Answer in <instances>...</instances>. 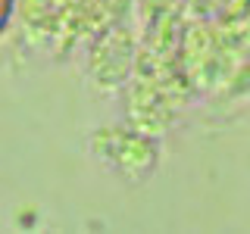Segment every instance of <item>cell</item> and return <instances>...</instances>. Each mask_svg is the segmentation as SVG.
<instances>
[{"instance_id":"cell-1","label":"cell","mask_w":250,"mask_h":234,"mask_svg":"<svg viewBox=\"0 0 250 234\" xmlns=\"http://www.w3.org/2000/svg\"><path fill=\"white\" fill-rule=\"evenodd\" d=\"M6 16H10V0H0V28H3Z\"/></svg>"}]
</instances>
